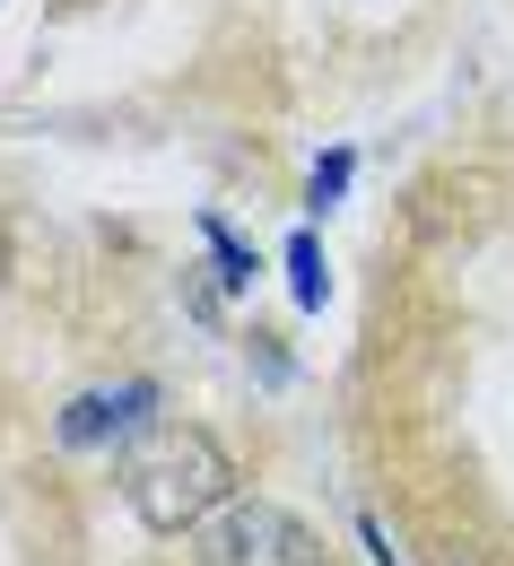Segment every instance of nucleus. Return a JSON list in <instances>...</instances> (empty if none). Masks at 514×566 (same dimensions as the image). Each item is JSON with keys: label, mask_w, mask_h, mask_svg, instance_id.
<instances>
[{"label": "nucleus", "mask_w": 514, "mask_h": 566, "mask_svg": "<svg viewBox=\"0 0 514 566\" xmlns=\"http://www.w3.org/2000/svg\"><path fill=\"white\" fill-rule=\"evenodd\" d=\"M114 489L132 505V523L157 532V541H192L227 496H235V453H227L210 427H148L140 444L123 453Z\"/></svg>", "instance_id": "f257e3e1"}, {"label": "nucleus", "mask_w": 514, "mask_h": 566, "mask_svg": "<svg viewBox=\"0 0 514 566\" xmlns=\"http://www.w3.org/2000/svg\"><path fill=\"white\" fill-rule=\"evenodd\" d=\"M323 558H332L323 532L271 496H227L192 532V566H323Z\"/></svg>", "instance_id": "f03ea898"}, {"label": "nucleus", "mask_w": 514, "mask_h": 566, "mask_svg": "<svg viewBox=\"0 0 514 566\" xmlns=\"http://www.w3.org/2000/svg\"><path fill=\"white\" fill-rule=\"evenodd\" d=\"M157 384L148 375H123V384H87L71 392L62 410H53V444L71 453V462H96V453H132L148 427H157Z\"/></svg>", "instance_id": "7ed1b4c3"}, {"label": "nucleus", "mask_w": 514, "mask_h": 566, "mask_svg": "<svg viewBox=\"0 0 514 566\" xmlns=\"http://www.w3.org/2000/svg\"><path fill=\"white\" fill-rule=\"evenodd\" d=\"M192 227H201V253H210V280H219L227 296H244V287L262 280V262H253V244H244V235H235V227H227L219 210H201Z\"/></svg>", "instance_id": "20e7f679"}, {"label": "nucleus", "mask_w": 514, "mask_h": 566, "mask_svg": "<svg viewBox=\"0 0 514 566\" xmlns=\"http://www.w3.org/2000/svg\"><path fill=\"white\" fill-rule=\"evenodd\" d=\"M280 262H289V296H296V314H323V296H332V262H323V235H314V227H296Z\"/></svg>", "instance_id": "39448f33"}, {"label": "nucleus", "mask_w": 514, "mask_h": 566, "mask_svg": "<svg viewBox=\"0 0 514 566\" xmlns=\"http://www.w3.org/2000/svg\"><path fill=\"white\" fill-rule=\"evenodd\" d=\"M349 184H358V148H323V157H314V175H305V210L332 218L340 201H349Z\"/></svg>", "instance_id": "423d86ee"}, {"label": "nucleus", "mask_w": 514, "mask_h": 566, "mask_svg": "<svg viewBox=\"0 0 514 566\" xmlns=\"http://www.w3.org/2000/svg\"><path fill=\"white\" fill-rule=\"evenodd\" d=\"M358 549H367L375 566H410L401 549H392V532H384V514H358Z\"/></svg>", "instance_id": "0eeeda50"}, {"label": "nucleus", "mask_w": 514, "mask_h": 566, "mask_svg": "<svg viewBox=\"0 0 514 566\" xmlns=\"http://www.w3.org/2000/svg\"><path fill=\"white\" fill-rule=\"evenodd\" d=\"M253 366H262V384H289V357L271 349V332H253Z\"/></svg>", "instance_id": "6e6552de"}, {"label": "nucleus", "mask_w": 514, "mask_h": 566, "mask_svg": "<svg viewBox=\"0 0 514 566\" xmlns=\"http://www.w3.org/2000/svg\"><path fill=\"white\" fill-rule=\"evenodd\" d=\"M0 271H9V262H0Z\"/></svg>", "instance_id": "1a4fd4ad"}]
</instances>
